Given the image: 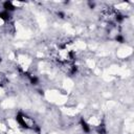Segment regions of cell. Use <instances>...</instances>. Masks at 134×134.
<instances>
[{
    "label": "cell",
    "instance_id": "cell-1",
    "mask_svg": "<svg viewBox=\"0 0 134 134\" xmlns=\"http://www.w3.org/2000/svg\"><path fill=\"white\" fill-rule=\"evenodd\" d=\"M16 121L18 122V125L21 128L26 129V130H32L34 127L36 126L35 121L29 116H27L26 114H24L23 112H18L16 114Z\"/></svg>",
    "mask_w": 134,
    "mask_h": 134
},
{
    "label": "cell",
    "instance_id": "cell-2",
    "mask_svg": "<svg viewBox=\"0 0 134 134\" xmlns=\"http://www.w3.org/2000/svg\"><path fill=\"white\" fill-rule=\"evenodd\" d=\"M2 7H3V10H6V12H8V13H10V14L17 9V6H16L15 2L8 1V0H6V1H4V2L2 3Z\"/></svg>",
    "mask_w": 134,
    "mask_h": 134
},
{
    "label": "cell",
    "instance_id": "cell-3",
    "mask_svg": "<svg viewBox=\"0 0 134 134\" xmlns=\"http://www.w3.org/2000/svg\"><path fill=\"white\" fill-rule=\"evenodd\" d=\"M80 127H81L82 131L84 133H86V134H89L91 132V130H92V127L90 126V124L86 119H84L83 117L80 119Z\"/></svg>",
    "mask_w": 134,
    "mask_h": 134
},
{
    "label": "cell",
    "instance_id": "cell-4",
    "mask_svg": "<svg viewBox=\"0 0 134 134\" xmlns=\"http://www.w3.org/2000/svg\"><path fill=\"white\" fill-rule=\"evenodd\" d=\"M12 19V14L6 12V10H0V20H2L3 22H8Z\"/></svg>",
    "mask_w": 134,
    "mask_h": 134
},
{
    "label": "cell",
    "instance_id": "cell-5",
    "mask_svg": "<svg viewBox=\"0 0 134 134\" xmlns=\"http://www.w3.org/2000/svg\"><path fill=\"white\" fill-rule=\"evenodd\" d=\"M95 131L97 134H107V129H106V126L103 121H100L96 127H95Z\"/></svg>",
    "mask_w": 134,
    "mask_h": 134
},
{
    "label": "cell",
    "instance_id": "cell-6",
    "mask_svg": "<svg viewBox=\"0 0 134 134\" xmlns=\"http://www.w3.org/2000/svg\"><path fill=\"white\" fill-rule=\"evenodd\" d=\"M114 40H115L117 43H120V44H122V43L126 42V39H125V37H124L121 34H116L115 37H114Z\"/></svg>",
    "mask_w": 134,
    "mask_h": 134
},
{
    "label": "cell",
    "instance_id": "cell-7",
    "mask_svg": "<svg viewBox=\"0 0 134 134\" xmlns=\"http://www.w3.org/2000/svg\"><path fill=\"white\" fill-rule=\"evenodd\" d=\"M57 16L59 18H61V19H64L66 17V14L64 12H62V10H59V12H57Z\"/></svg>",
    "mask_w": 134,
    "mask_h": 134
},
{
    "label": "cell",
    "instance_id": "cell-8",
    "mask_svg": "<svg viewBox=\"0 0 134 134\" xmlns=\"http://www.w3.org/2000/svg\"><path fill=\"white\" fill-rule=\"evenodd\" d=\"M88 5H89V8H94L95 7V2H91V1H89L88 2Z\"/></svg>",
    "mask_w": 134,
    "mask_h": 134
},
{
    "label": "cell",
    "instance_id": "cell-9",
    "mask_svg": "<svg viewBox=\"0 0 134 134\" xmlns=\"http://www.w3.org/2000/svg\"><path fill=\"white\" fill-rule=\"evenodd\" d=\"M1 62H2V57L0 55V63H1Z\"/></svg>",
    "mask_w": 134,
    "mask_h": 134
}]
</instances>
